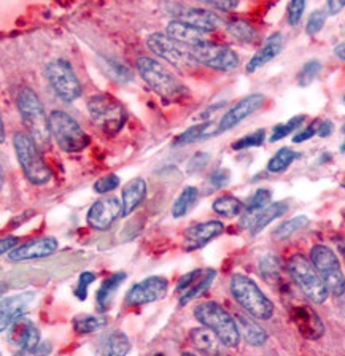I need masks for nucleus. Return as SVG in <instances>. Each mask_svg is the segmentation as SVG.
<instances>
[{
    "instance_id": "f257e3e1",
    "label": "nucleus",
    "mask_w": 345,
    "mask_h": 356,
    "mask_svg": "<svg viewBox=\"0 0 345 356\" xmlns=\"http://www.w3.org/2000/svg\"><path fill=\"white\" fill-rule=\"evenodd\" d=\"M13 148L22 172L32 185L42 186L53 178V172L43 159L38 143L27 132H16L13 136Z\"/></svg>"
},
{
    "instance_id": "f03ea898",
    "label": "nucleus",
    "mask_w": 345,
    "mask_h": 356,
    "mask_svg": "<svg viewBox=\"0 0 345 356\" xmlns=\"http://www.w3.org/2000/svg\"><path fill=\"white\" fill-rule=\"evenodd\" d=\"M194 318L202 326L214 331L225 343V347L234 348L241 342V332H239L236 318L218 302L209 300V302L198 304L194 307Z\"/></svg>"
},
{
    "instance_id": "7ed1b4c3",
    "label": "nucleus",
    "mask_w": 345,
    "mask_h": 356,
    "mask_svg": "<svg viewBox=\"0 0 345 356\" xmlns=\"http://www.w3.org/2000/svg\"><path fill=\"white\" fill-rule=\"evenodd\" d=\"M231 293L237 304L256 320H271L274 315V304L261 291L252 278L242 274H236L231 278Z\"/></svg>"
},
{
    "instance_id": "20e7f679",
    "label": "nucleus",
    "mask_w": 345,
    "mask_h": 356,
    "mask_svg": "<svg viewBox=\"0 0 345 356\" xmlns=\"http://www.w3.org/2000/svg\"><path fill=\"white\" fill-rule=\"evenodd\" d=\"M136 65L142 80L154 92H158L161 97L174 100L182 97L186 92V88L182 85L180 80L164 64H161L159 60L148 58V56H142V58L137 59Z\"/></svg>"
},
{
    "instance_id": "39448f33",
    "label": "nucleus",
    "mask_w": 345,
    "mask_h": 356,
    "mask_svg": "<svg viewBox=\"0 0 345 356\" xmlns=\"http://www.w3.org/2000/svg\"><path fill=\"white\" fill-rule=\"evenodd\" d=\"M16 104H18L22 124L27 129V134L38 145L48 142V138L51 137L48 116L45 113L43 104L37 92L31 88H21L16 96Z\"/></svg>"
},
{
    "instance_id": "423d86ee",
    "label": "nucleus",
    "mask_w": 345,
    "mask_h": 356,
    "mask_svg": "<svg viewBox=\"0 0 345 356\" xmlns=\"http://www.w3.org/2000/svg\"><path fill=\"white\" fill-rule=\"evenodd\" d=\"M49 134L64 153H80L91 143V137L78 124L75 118L63 110L48 115Z\"/></svg>"
},
{
    "instance_id": "0eeeda50",
    "label": "nucleus",
    "mask_w": 345,
    "mask_h": 356,
    "mask_svg": "<svg viewBox=\"0 0 345 356\" xmlns=\"http://www.w3.org/2000/svg\"><path fill=\"white\" fill-rule=\"evenodd\" d=\"M288 270L294 283L304 293V296L310 299L314 304H323L330 296L325 282L321 280L312 261L305 258L304 254H293L288 261Z\"/></svg>"
},
{
    "instance_id": "6e6552de",
    "label": "nucleus",
    "mask_w": 345,
    "mask_h": 356,
    "mask_svg": "<svg viewBox=\"0 0 345 356\" xmlns=\"http://www.w3.org/2000/svg\"><path fill=\"white\" fill-rule=\"evenodd\" d=\"M88 111L94 124L109 136H115L126 122V110L110 94H97L88 100Z\"/></svg>"
},
{
    "instance_id": "1a4fd4ad",
    "label": "nucleus",
    "mask_w": 345,
    "mask_h": 356,
    "mask_svg": "<svg viewBox=\"0 0 345 356\" xmlns=\"http://www.w3.org/2000/svg\"><path fill=\"white\" fill-rule=\"evenodd\" d=\"M147 47L166 63L174 65L182 72H193L199 67L193 51H188L185 44L178 43L167 35V33L154 32L147 37Z\"/></svg>"
},
{
    "instance_id": "9d476101",
    "label": "nucleus",
    "mask_w": 345,
    "mask_h": 356,
    "mask_svg": "<svg viewBox=\"0 0 345 356\" xmlns=\"http://www.w3.org/2000/svg\"><path fill=\"white\" fill-rule=\"evenodd\" d=\"M310 261L325 282L328 291L334 296H342L345 293V274L336 253L326 245H315L310 250Z\"/></svg>"
},
{
    "instance_id": "9b49d317",
    "label": "nucleus",
    "mask_w": 345,
    "mask_h": 356,
    "mask_svg": "<svg viewBox=\"0 0 345 356\" xmlns=\"http://www.w3.org/2000/svg\"><path fill=\"white\" fill-rule=\"evenodd\" d=\"M47 78L53 91L64 102H74L81 96V85L74 67L65 59H56L47 64Z\"/></svg>"
},
{
    "instance_id": "f8f14e48",
    "label": "nucleus",
    "mask_w": 345,
    "mask_h": 356,
    "mask_svg": "<svg viewBox=\"0 0 345 356\" xmlns=\"http://www.w3.org/2000/svg\"><path fill=\"white\" fill-rule=\"evenodd\" d=\"M194 58L199 64H202L209 69L218 70V72H231L237 69L239 65V56L232 48L226 47V44L215 43V42H205L199 47L191 49Z\"/></svg>"
},
{
    "instance_id": "ddd939ff",
    "label": "nucleus",
    "mask_w": 345,
    "mask_h": 356,
    "mask_svg": "<svg viewBox=\"0 0 345 356\" xmlns=\"http://www.w3.org/2000/svg\"><path fill=\"white\" fill-rule=\"evenodd\" d=\"M169 289V283L164 277H148L145 280L132 285V288L126 294V305L129 307H141V305H147L156 302V300L163 299Z\"/></svg>"
},
{
    "instance_id": "4468645a",
    "label": "nucleus",
    "mask_w": 345,
    "mask_h": 356,
    "mask_svg": "<svg viewBox=\"0 0 345 356\" xmlns=\"http://www.w3.org/2000/svg\"><path fill=\"white\" fill-rule=\"evenodd\" d=\"M122 216V204L113 196L102 197L89 207L86 213L88 226L94 231H107Z\"/></svg>"
},
{
    "instance_id": "2eb2a0df",
    "label": "nucleus",
    "mask_w": 345,
    "mask_h": 356,
    "mask_svg": "<svg viewBox=\"0 0 345 356\" xmlns=\"http://www.w3.org/2000/svg\"><path fill=\"white\" fill-rule=\"evenodd\" d=\"M264 102L266 97L263 94H250V96L239 100L236 105H232V107L221 116V120L218 122V134L234 129L237 124H241L242 121L247 120L248 116L256 113V111L263 107Z\"/></svg>"
},
{
    "instance_id": "dca6fc26",
    "label": "nucleus",
    "mask_w": 345,
    "mask_h": 356,
    "mask_svg": "<svg viewBox=\"0 0 345 356\" xmlns=\"http://www.w3.org/2000/svg\"><path fill=\"white\" fill-rule=\"evenodd\" d=\"M174 21L185 22L200 32H214L221 26V18L214 11L196 7H174L172 10Z\"/></svg>"
},
{
    "instance_id": "f3484780",
    "label": "nucleus",
    "mask_w": 345,
    "mask_h": 356,
    "mask_svg": "<svg viewBox=\"0 0 345 356\" xmlns=\"http://www.w3.org/2000/svg\"><path fill=\"white\" fill-rule=\"evenodd\" d=\"M59 243L54 237H38L27 241L26 243H21L18 248L7 254V258L13 263H19V261H31V259H42L48 258L53 253H56Z\"/></svg>"
},
{
    "instance_id": "a211bd4d",
    "label": "nucleus",
    "mask_w": 345,
    "mask_h": 356,
    "mask_svg": "<svg viewBox=\"0 0 345 356\" xmlns=\"http://www.w3.org/2000/svg\"><path fill=\"white\" fill-rule=\"evenodd\" d=\"M225 232V225L218 220L198 222V225L189 226L185 232V250L194 252L214 241Z\"/></svg>"
},
{
    "instance_id": "6ab92c4d",
    "label": "nucleus",
    "mask_w": 345,
    "mask_h": 356,
    "mask_svg": "<svg viewBox=\"0 0 345 356\" xmlns=\"http://www.w3.org/2000/svg\"><path fill=\"white\" fill-rule=\"evenodd\" d=\"M293 321L296 323L299 332L307 339H319L321 337L323 331V323L320 316L316 315L315 310H312L309 305H296L291 309Z\"/></svg>"
},
{
    "instance_id": "aec40b11",
    "label": "nucleus",
    "mask_w": 345,
    "mask_h": 356,
    "mask_svg": "<svg viewBox=\"0 0 345 356\" xmlns=\"http://www.w3.org/2000/svg\"><path fill=\"white\" fill-rule=\"evenodd\" d=\"M283 47H285V38L280 32L272 33V35L267 38L266 43L261 47L258 51L255 53V56L250 59V63L247 64V72L248 74H253L261 67L266 65L267 63H271L272 59H275L278 54L282 53Z\"/></svg>"
},
{
    "instance_id": "412c9836",
    "label": "nucleus",
    "mask_w": 345,
    "mask_h": 356,
    "mask_svg": "<svg viewBox=\"0 0 345 356\" xmlns=\"http://www.w3.org/2000/svg\"><path fill=\"white\" fill-rule=\"evenodd\" d=\"M33 299H35V294L26 291L2 300V331H7L11 323L24 316V310Z\"/></svg>"
},
{
    "instance_id": "4be33fe9",
    "label": "nucleus",
    "mask_w": 345,
    "mask_h": 356,
    "mask_svg": "<svg viewBox=\"0 0 345 356\" xmlns=\"http://www.w3.org/2000/svg\"><path fill=\"white\" fill-rule=\"evenodd\" d=\"M147 181L143 178H132L122 186L121 191V204H122V216H129L132 211L143 202L147 197Z\"/></svg>"
},
{
    "instance_id": "5701e85b",
    "label": "nucleus",
    "mask_w": 345,
    "mask_h": 356,
    "mask_svg": "<svg viewBox=\"0 0 345 356\" xmlns=\"http://www.w3.org/2000/svg\"><path fill=\"white\" fill-rule=\"evenodd\" d=\"M271 199L272 193L269 189H258L253 194L248 204L243 207V213L241 216V226L243 229H252L256 220L259 218V215L271 205Z\"/></svg>"
},
{
    "instance_id": "b1692460",
    "label": "nucleus",
    "mask_w": 345,
    "mask_h": 356,
    "mask_svg": "<svg viewBox=\"0 0 345 356\" xmlns=\"http://www.w3.org/2000/svg\"><path fill=\"white\" fill-rule=\"evenodd\" d=\"M166 33L172 38V40L185 44V47L189 44V47L196 48L199 44L209 42L207 38H205L204 32L194 29V27L180 21H170L166 27Z\"/></svg>"
},
{
    "instance_id": "393cba45",
    "label": "nucleus",
    "mask_w": 345,
    "mask_h": 356,
    "mask_svg": "<svg viewBox=\"0 0 345 356\" xmlns=\"http://www.w3.org/2000/svg\"><path fill=\"white\" fill-rule=\"evenodd\" d=\"M191 342L199 352L205 353L207 356H223V350H225V343H223L218 336L209 327H196L191 331Z\"/></svg>"
},
{
    "instance_id": "a878e982",
    "label": "nucleus",
    "mask_w": 345,
    "mask_h": 356,
    "mask_svg": "<svg viewBox=\"0 0 345 356\" xmlns=\"http://www.w3.org/2000/svg\"><path fill=\"white\" fill-rule=\"evenodd\" d=\"M216 134H218V126H215L214 122H200V124L191 126L186 131H183L174 140V147H183V145L202 142L205 138L216 136Z\"/></svg>"
},
{
    "instance_id": "bb28decb",
    "label": "nucleus",
    "mask_w": 345,
    "mask_h": 356,
    "mask_svg": "<svg viewBox=\"0 0 345 356\" xmlns=\"http://www.w3.org/2000/svg\"><path fill=\"white\" fill-rule=\"evenodd\" d=\"M239 332L241 336L253 347H261L267 341V332L264 327H261L253 318L247 315H237L236 316Z\"/></svg>"
},
{
    "instance_id": "cd10ccee",
    "label": "nucleus",
    "mask_w": 345,
    "mask_h": 356,
    "mask_svg": "<svg viewBox=\"0 0 345 356\" xmlns=\"http://www.w3.org/2000/svg\"><path fill=\"white\" fill-rule=\"evenodd\" d=\"M125 278H126L125 272H116V274L110 275L102 282V285H100V288L96 293V300L100 312H105L110 307L111 299H113L116 289H118L121 286V283L125 282Z\"/></svg>"
},
{
    "instance_id": "c85d7f7f",
    "label": "nucleus",
    "mask_w": 345,
    "mask_h": 356,
    "mask_svg": "<svg viewBox=\"0 0 345 356\" xmlns=\"http://www.w3.org/2000/svg\"><path fill=\"white\" fill-rule=\"evenodd\" d=\"M131 350V342L125 332L113 331L104 343L102 356H126Z\"/></svg>"
},
{
    "instance_id": "c756f323",
    "label": "nucleus",
    "mask_w": 345,
    "mask_h": 356,
    "mask_svg": "<svg viewBox=\"0 0 345 356\" xmlns=\"http://www.w3.org/2000/svg\"><path fill=\"white\" fill-rule=\"evenodd\" d=\"M216 277V272L214 269H205L204 275L199 278V280L194 283V285L188 289L186 293H183L180 296V305H185L188 302H191V300L198 299L199 296H202V294L207 291V289L214 285V280Z\"/></svg>"
},
{
    "instance_id": "7c9ffc66",
    "label": "nucleus",
    "mask_w": 345,
    "mask_h": 356,
    "mask_svg": "<svg viewBox=\"0 0 345 356\" xmlns=\"http://www.w3.org/2000/svg\"><path fill=\"white\" fill-rule=\"evenodd\" d=\"M198 196L199 191L194 186L183 188L180 196L175 199L174 205H172V216H174V218H182V216H185L188 211L191 210L194 202L198 200Z\"/></svg>"
},
{
    "instance_id": "2f4dec72",
    "label": "nucleus",
    "mask_w": 345,
    "mask_h": 356,
    "mask_svg": "<svg viewBox=\"0 0 345 356\" xmlns=\"http://www.w3.org/2000/svg\"><path fill=\"white\" fill-rule=\"evenodd\" d=\"M296 159H298V153L294 152V149L288 147L280 148L269 159V163H267V172H271V174H282V172H285Z\"/></svg>"
},
{
    "instance_id": "473e14b6",
    "label": "nucleus",
    "mask_w": 345,
    "mask_h": 356,
    "mask_svg": "<svg viewBox=\"0 0 345 356\" xmlns=\"http://www.w3.org/2000/svg\"><path fill=\"white\" fill-rule=\"evenodd\" d=\"M211 209H214L215 213H218L221 216H226V218H234V216L241 215V211L243 210V205L237 197L231 196V194H226V196L215 199Z\"/></svg>"
},
{
    "instance_id": "72a5a7b5",
    "label": "nucleus",
    "mask_w": 345,
    "mask_h": 356,
    "mask_svg": "<svg viewBox=\"0 0 345 356\" xmlns=\"http://www.w3.org/2000/svg\"><path fill=\"white\" fill-rule=\"evenodd\" d=\"M109 320L105 316H96V315H80L74 318V330L78 334H93L102 327L107 326Z\"/></svg>"
},
{
    "instance_id": "f704fd0d",
    "label": "nucleus",
    "mask_w": 345,
    "mask_h": 356,
    "mask_svg": "<svg viewBox=\"0 0 345 356\" xmlns=\"http://www.w3.org/2000/svg\"><path fill=\"white\" fill-rule=\"evenodd\" d=\"M226 29L234 38H237V40L245 42V43L253 42L256 38L255 27L250 24L248 21L241 19V18H234L231 21H227L226 22Z\"/></svg>"
},
{
    "instance_id": "c9c22d12",
    "label": "nucleus",
    "mask_w": 345,
    "mask_h": 356,
    "mask_svg": "<svg viewBox=\"0 0 345 356\" xmlns=\"http://www.w3.org/2000/svg\"><path fill=\"white\" fill-rule=\"evenodd\" d=\"M307 225H309L307 216H304V215L293 216V218L283 221L282 225L278 226L274 232H272V237L277 238V241H285V238L291 237L293 234H296L298 231L304 229Z\"/></svg>"
},
{
    "instance_id": "e433bc0d",
    "label": "nucleus",
    "mask_w": 345,
    "mask_h": 356,
    "mask_svg": "<svg viewBox=\"0 0 345 356\" xmlns=\"http://www.w3.org/2000/svg\"><path fill=\"white\" fill-rule=\"evenodd\" d=\"M288 210V204L285 202H275V204H271L269 207H267L263 213L259 215V218L256 220L255 226L252 227V234L256 236V234H259L261 231L264 229L266 226H269L272 221L277 220L278 216H282L285 211Z\"/></svg>"
},
{
    "instance_id": "4c0bfd02",
    "label": "nucleus",
    "mask_w": 345,
    "mask_h": 356,
    "mask_svg": "<svg viewBox=\"0 0 345 356\" xmlns=\"http://www.w3.org/2000/svg\"><path fill=\"white\" fill-rule=\"evenodd\" d=\"M305 121V116L304 115H298V116H293L291 120H288L287 122H283V124H277L274 129H272V134L269 137V142L275 143L278 140H282V138L288 137L289 134H293L294 131H298L300 126L304 124Z\"/></svg>"
},
{
    "instance_id": "58836bf2",
    "label": "nucleus",
    "mask_w": 345,
    "mask_h": 356,
    "mask_svg": "<svg viewBox=\"0 0 345 356\" xmlns=\"http://www.w3.org/2000/svg\"><path fill=\"white\" fill-rule=\"evenodd\" d=\"M102 67L105 69V72L110 75V78H113V80L120 81V83L131 81L134 76L132 72L127 69L126 65L115 63V60H111V59H102Z\"/></svg>"
},
{
    "instance_id": "ea45409f",
    "label": "nucleus",
    "mask_w": 345,
    "mask_h": 356,
    "mask_svg": "<svg viewBox=\"0 0 345 356\" xmlns=\"http://www.w3.org/2000/svg\"><path fill=\"white\" fill-rule=\"evenodd\" d=\"M320 72H321V63H320V60H316V59L307 60V63L303 65V69H300L299 75H298L299 86L305 88V86L312 85L315 78L320 75Z\"/></svg>"
},
{
    "instance_id": "a19ab883",
    "label": "nucleus",
    "mask_w": 345,
    "mask_h": 356,
    "mask_svg": "<svg viewBox=\"0 0 345 356\" xmlns=\"http://www.w3.org/2000/svg\"><path fill=\"white\" fill-rule=\"evenodd\" d=\"M259 272H261V275H263L266 280H269V282L277 278L278 274H280V263H278L277 256L271 254V253L263 256V258L259 259Z\"/></svg>"
},
{
    "instance_id": "79ce46f5",
    "label": "nucleus",
    "mask_w": 345,
    "mask_h": 356,
    "mask_svg": "<svg viewBox=\"0 0 345 356\" xmlns=\"http://www.w3.org/2000/svg\"><path fill=\"white\" fill-rule=\"evenodd\" d=\"M266 140V131L264 129H258L248 136H245L242 138H239L237 142L232 143V149L236 152H241V149H247V148H255V147H261Z\"/></svg>"
},
{
    "instance_id": "37998d69",
    "label": "nucleus",
    "mask_w": 345,
    "mask_h": 356,
    "mask_svg": "<svg viewBox=\"0 0 345 356\" xmlns=\"http://www.w3.org/2000/svg\"><path fill=\"white\" fill-rule=\"evenodd\" d=\"M325 21H326V13L323 10H315L314 13L309 16V21H307V26H305V32H307V35L314 37L319 33L323 26H325Z\"/></svg>"
},
{
    "instance_id": "c03bdc74",
    "label": "nucleus",
    "mask_w": 345,
    "mask_h": 356,
    "mask_svg": "<svg viewBox=\"0 0 345 356\" xmlns=\"http://www.w3.org/2000/svg\"><path fill=\"white\" fill-rule=\"evenodd\" d=\"M118 186H120V177L115 174H110V175L99 178V180L94 183V191H96L97 194H107V193L113 191V189H116Z\"/></svg>"
},
{
    "instance_id": "a18cd8bd",
    "label": "nucleus",
    "mask_w": 345,
    "mask_h": 356,
    "mask_svg": "<svg viewBox=\"0 0 345 356\" xmlns=\"http://www.w3.org/2000/svg\"><path fill=\"white\" fill-rule=\"evenodd\" d=\"M94 280H96V275L93 272H83L75 286V296L80 300H85L88 298V288Z\"/></svg>"
},
{
    "instance_id": "49530a36",
    "label": "nucleus",
    "mask_w": 345,
    "mask_h": 356,
    "mask_svg": "<svg viewBox=\"0 0 345 356\" xmlns=\"http://www.w3.org/2000/svg\"><path fill=\"white\" fill-rule=\"evenodd\" d=\"M305 10V2L304 0H293V2L288 3V22L289 26H298L300 18H303V13Z\"/></svg>"
},
{
    "instance_id": "de8ad7c7",
    "label": "nucleus",
    "mask_w": 345,
    "mask_h": 356,
    "mask_svg": "<svg viewBox=\"0 0 345 356\" xmlns=\"http://www.w3.org/2000/svg\"><path fill=\"white\" fill-rule=\"evenodd\" d=\"M204 272L205 270H202V269H196V270H191V272H188L186 275H183L180 280H178V283H177V291L180 293V294H183V293H186L189 288H191L194 283H196L200 277L204 275Z\"/></svg>"
},
{
    "instance_id": "09e8293b",
    "label": "nucleus",
    "mask_w": 345,
    "mask_h": 356,
    "mask_svg": "<svg viewBox=\"0 0 345 356\" xmlns=\"http://www.w3.org/2000/svg\"><path fill=\"white\" fill-rule=\"evenodd\" d=\"M230 177H231L230 170L220 169V170H216V172H214V174L210 175L209 183H210L211 188L221 189V188H225L227 183H230Z\"/></svg>"
},
{
    "instance_id": "8fccbe9b",
    "label": "nucleus",
    "mask_w": 345,
    "mask_h": 356,
    "mask_svg": "<svg viewBox=\"0 0 345 356\" xmlns=\"http://www.w3.org/2000/svg\"><path fill=\"white\" fill-rule=\"evenodd\" d=\"M209 159H210V154L209 153H205V152H202V153H196L193 156L191 159H189V163H188V172H199V170H202L205 165H207V163H209Z\"/></svg>"
},
{
    "instance_id": "3c124183",
    "label": "nucleus",
    "mask_w": 345,
    "mask_h": 356,
    "mask_svg": "<svg viewBox=\"0 0 345 356\" xmlns=\"http://www.w3.org/2000/svg\"><path fill=\"white\" fill-rule=\"evenodd\" d=\"M316 131H319V124H316V121H314L310 126L304 127L303 131H299V132L296 134V136L293 137V142H294V143L307 142V140H310L312 137L316 136Z\"/></svg>"
},
{
    "instance_id": "603ef678",
    "label": "nucleus",
    "mask_w": 345,
    "mask_h": 356,
    "mask_svg": "<svg viewBox=\"0 0 345 356\" xmlns=\"http://www.w3.org/2000/svg\"><path fill=\"white\" fill-rule=\"evenodd\" d=\"M19 238L15 237V236H8V237H3L2 242H0V253L2 254H7L11 253L15 248H18L19 245Z\"/></svg>"
},
{
    "instance_id": "864d4df0",
    "label": "nucleus",
    "mask_w": 345,
    "mask_h": 356,
    "mask_svg": "<svg viewBox=\"0 0 345 356\" xmlns=\"http://www.w3.org/2000/svg\"><path fill=\"white\" fill-rule=\"evenodd\" d=\"M51 353V343L49 342H42L38 345V348L33 350V352H19L16 353L15 356H48Z\"/></svg>"
},
{
    "instance_id": "5fc2aeb1",
    "label": "nucleus",
    "mask_w": 345,
    "mask_h": 356,
    "mask_svg": "<svg viewBox=\"0 0 345 356\" xmlns=\"http://www.w3.org/2000/svg\"><path fill=\"white\" fill-rule=\"evenodd\" d=\"M334 131V122L330 120H325L321 121L319 124V131H316V136L325 138V137H330Z\"/></svg>"
},
{
    "instance_id": "6e6d98bb",
    "label": "nucleus",
    "mask_w": 345,
    "mask_h": 356,
    "mask_svg": "<svg viewBox=\"0 0 345 356\" xmlns=\"http://www.w3.org/2000/svg\"><path fill=\"white\" fill-rule=\"evenodd\" d=\"M210 8L221 10V11H231L239 7V2H230V0H225V2H205Z\"/></svg>"
},
{
    "instance_id": "4d7b16f0",
    "label": "nucleus",
    "mask_w": 345,
    "mask_h": 356,
    "mask_svg": "<svg viewBox=\"0 0 345 356\" xmlns=\"http://www.w3.org/2000/svg\"><path fill=\"white\" fill-rule=\"evenodd\" d=\"M344 7H345V2H337V0H330V2L326 3V10L330 15H337Z\"/></svg>"
},
{
    "instance_id": "13d9d810",
    "label": "nucleus",
    "mask_w": 345,
    "mask_h": 356,
    "mask_svg": "<svg viewBox=\"0 0 345 356\" xmlns=\"http://www.w3.org/2000/svg\"><path fill=\"white\" fill-rule=\"evenodd\" d=\"M334 54H336V58L341 60H345V43L337 44V47L334 48Z\"/></svg>"
},
{
    "instance_id": "bf43d9fd",
    "label": "nucleus",
    "mask_w": 345,
    "mask_h": 356,
    "mask_svg": "<svg viewBox=\"0 0 345 356\" xmlns=\"http://www.w3.org/2000/svg\"><path fill=\"white\" fill-rule=\"evenodd\" d=\"M5 140H7V136H5V124L2 121V142H5Z\"/></svg>"
},
{
    "instance_id": "052dcab7",
    "label": "nucleus",
    "mask_w": 345,
    "mask_h": 356,
    "mask_svg": "<svg viewBox=\"0 0 345 356\" xmlns=\"http://www.w3.org/2000/svg\"><path fill=\"white\" fill-rule=\"evenodd\" d=\"M341 152H342V153H345V140H344V143H342V147H341Z\"/></svg>"
},
{
    "instance_id": "680f3d73",
    "label": "nucleus",
    "mask_w": 345,
    "mask_h": 356,
    "mask_svg": "<svg viewBox=\"0 0 345 356\" xmlns=\"http://www.w3.org/2000/svg\"><path fill=\"white\" fill-rule=\"evenodd\" d=\"M182 356H198V355H194V353H183Z\"/></svg>"
},
{
    "instance_id": "e2e57ef3",
    "label": "nucleus",
    "mask_w": 345,
    "mask_h": 356,
    "mask_svg": "<svg viewBox=\"0 0 345 356\" xmlns=\"http://www.w3.org/2000/svg\"><path fill=\"white\" fill-rule=\"evenodd\" d=\"M342 188H345V178H344V181H342Z\"/></svg>"
},
{
    "instance_id": "0e129e2a",
    "label": "nucleus",
    "mask_w": 345,
    "mask_h": 356,
    "mask_svg": "<svg viewBox=\"0 0 345 356\" xmlns=\"http://www.w3.org/2000/svg\"><path fill=\"white\" fill-rule=\"evenodd\" d=\"M342 132H344V134H345V124H344V126H342Z\"/></svg>"
},
{
    "instance_id": "69168bd1",
    "label": "nucleus",
    "mask_w": 345,
    "mask_h": 356,
    "mask_svg": "<svg viewBox=\"0 0 345 356\" xmlns=\"http://www.w3.org/2000/svg\"><path fill=\"white\" fill-rule=\"evenodd\" d=\"M154 356H164V355H161V353H158V355H154Z\"/></svg>"
},
{
    "instance_id": "338daca9",
    "label": "nucleus",
    "mask_w": 345,
    "mask_h": 356,
    "mask_svg": "<svg viewBox=\"0 0 345 356\" xmlns=\"http://www.w3.org/2000/svg\"><path fill=\"white\" fill-rule=\"evenodd\" d=\"M344 105H345V94H344Z\"/></svg>"
}]
</instances>
